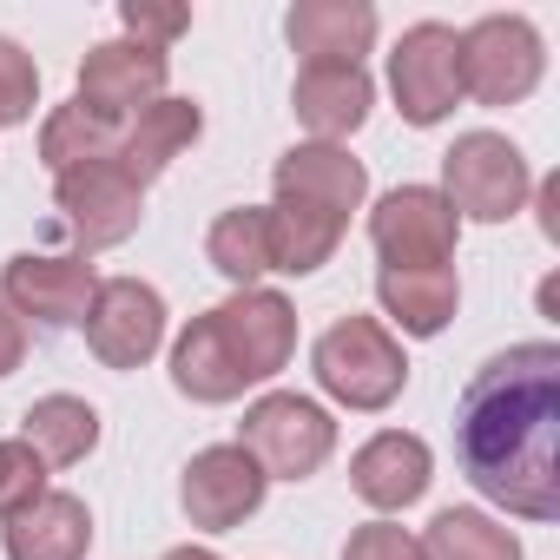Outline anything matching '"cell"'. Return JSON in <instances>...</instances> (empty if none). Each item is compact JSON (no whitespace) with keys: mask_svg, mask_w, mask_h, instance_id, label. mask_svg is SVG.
Listing matches in <instances>:
<instances>
[{"mask_svg":"<svg viewBox=\"0 0 560 560\" xmlns=\"http://www.w3.org/2000/svg\"><path fill=\"white\" fill-rule=\"evenodd\" d=\"M455 455L508 514H560V343H514L475 370L455 409Z\"/></svg>","mask_w":560,"mask_h":560,"instance_id":"cell-1","label":"cell"},{"mask_svg":"<svg viewBox=\"0 0 560 560\" xmlns=\"http://www.w3.org/2000/svg\"><path fill=\"white\" fill-rule=\"evenodd\" d=\"M317 383H324V396H337L343 409H363V416H376V409H389L396 396H402V383H409V357H402V343L376 324V317H343V324H330L324 337H317Z\"/></svg>","mask_w":560,"mask_h":560,"instance_id":"cell-2","label":"cell"},{"mask_svg":"<svg viewBox=\"0 0 560 560\" xmlns=\"http://www.w3.org/2000/svg\"><path fill=\"white\" fill-rule=\"evenodd\" d=\"M237 448L264 468V481H311L337 448V422L311 396H257L237 422Z\"/></svg>","mask_w":560,"mask_h":560,"instance_id":"cell-3","label":"cell"},{"mask_svg":"<svg viewBox=\"0 0 560 560\" xmlns=\"http://www.w3.org/2000/svg\"><path fill=\"white\" fill-rule=\"evenodd\" d=\"M534 191V172L521 159V145H508L501 132H462L442 152V198L455 205V218L468 211L475 224H508Z\"/></svg>","mask_w":560,"mask_h":560,"instance_id":"cell-4","label":"cell"},{"mask_svg":"<svg viewBox=\"0 0 560 560\" xmlns=\"http://www.w3.org/2000/svg\"><path fill=\"white\" fill-rule=\"evenodd\" d=\"M455 67H462V93H475L481 106H514L540 86L547 73V47L534 34V21L521 14H488L455 40Z\"/></svg>","mask_w":560,"mask_h":560,"instance_id":"cell-5","label":"cell"},{"mask_svg":"<svg viewBox=\"0 0 560 560\" xmlns=\"http://www.w3.org/2000/svg\"><path fill=\"white\" fill-rule=\"evenodd\" d=\"M455 237H462V218L429 185H396L370 211V244H376L383 270H448Z\"/></svg>","mask_w":560,"mask_h":560,"instance_id":"cell-6","label":"cell"},{"mask_svg":"<svg viewBox=\"0 0 560 560\" xmlns=\"http://www.w3.org/2000/svg\"><path fill=\"white\" fill-rule=\"evenodd\" d=\"M455 27L442 21H422L396 40L389 54V86H396V113L409 126H442L462 100V67H455Z\"/></svg>","mask_w":560,"mask_h":560,"instance_id":"cell-7","label":"cell"},{"mask_svg":"<svg viewBox=\"0 0 560 560\" xmlns=\"http://www.w3.org/2000/svg\"><path fill=\"white\" fill-rule=\"evenodd\" d=\"M86 343L106 370H139L165 343V298L139 277H106L86 304Z\"/></svg>","mask_w":560,"mask_h":560,"instance_id":"cell-8","label":"cell"},{"mask_svg":"<svg viewBox=\"0 0 560 560\" xmlns=\"http://www.w3.org/2000/svg\"><path fill=\"white\" fill-rule=\"evenodd\" d=\"M100 291V277L86 257H8V270H0V304H8L14 317H34L47 330H73L86 324V304Z\"/></svg>","mask_w":560,"mask_h":560,"instance_id":"cell-9","label":"cell"},{"mask_svg":"<svg viewBox=\"0 0 560 560\" xmlns=\"http://www.w3.org/2000/svg\"><path fill=\"white\" fill-rule=\"evenodd\" d=\"M264 468L237 448V442H218V448H198L191 455V468H185V481H178V501H185V514H191V527H205V534H231V527H244L257 508H264Z\"/></svg>","mask_w":560,"mask_h":560,"instance_id":"cell-10","label":"cell"},{"mask_svg":"<svg viewBox=\"0 0 560 560\" xmlns=\"http://www.w3.org/2000/svg\"><path fill=\"white\" fill-rule=\"evenodd\" d=\"M54 198H60V218L67 231L86 244V250H106V244H126L145 218V191L119 172V165H80V172H60L54 178Z\"/></svg>","mask_w":560,"mask_h":560,"instance_id":"cell-11","label":"cell"},{"mask_svg":"<svg viewBox=\"0 0 560 560\" xmlns=\"http://www.w3.org/2000/svg\"><path fill=\"white\" fill-rule=\"evenodd\" d=\"M165 73H172V60L159 54V47H139V40H106V47H93L86 54V67H80V106L86 113H100V119H139L152 100H165Z\"/></svg>","mask_w":560,"mask_h":560,"instance_id":"cell-12","label":"cell"},{"mask_svg":"<svg viewBox=\"0 0 560 560\" xmlns=\"http://www.w3.org/2000/svg\"><path fill=\"white\" fill-rule=\"evenodd\" d=\"M211 324H218V337H224V350H231L244 383L277 376L291 363V350H298V311L277 291H237L231 304L211 311Z\"/></svg>","mask_w":560,"mask_h":560,"instance_id":"cell-13","label":"cell"},{"mask_svg":"<svg viewBox=\"0 0 560 560\" xmlns=\"http://www.w3.org/2000/svg\"><path fill=\"white\" fill-rule=\"evenodd\" d=\"M277 198L291 205H311L337 224H350V211L370 198V172L343 152V145H291L284 159H277Z\"/></svg>","mask_w":560,"mask_h":560,"instance_id":"cell-14","label":"cell"},{"mask_svg":"<svg viewBox=\"0 0 560 560\" xmlns=\"http://www.w3.org/2000/svg\"><path fill=\"white\" fill-rule=\"evenodd\" d=\"M284 34L304 67H363V54L376 47V8L370 0H298L284 14Z\"/></svg>","mask_w":560,"mask_h":560,"instance_id":"cell-15","label":"cell"},{"mask_svg":"<svg viewBox=\"0 0 560 560\" xmlns=\"http://www.w3.org/2000/svg\"><path fill=\"white\" fill-rule=\"evenodd\" d=\"M429 442L422 435H402V429H383V435H370L363 448H357V462H350V488L370 501V508H383V514H396V508H409V501H422L429 494Z\"/></svg>","mask_w":560,"mask_h":560,"instance_id":"cell-16","label":"cell"},{"mask_svg":"<svg viewBox=\"0 0 560 560\" xmlns=\"http://www.w3.org/2000/svg\"><path fill=\"white\" fill-rule=\"evenodd\" d=\"M198 132H205V113H198L191 100H152L139 119H126V139H119V159H113V165L145 191Z\"/></svg>","mask_w":560,"mask_h":560,"instance_id":"cell-17","label":"cell"},{"mask_svg":"<svg viewBox=\"0 0 560 560\" xmlns=\"http://www.w3.org/2000/svg\"><path fill=\"white\" fill-rule=\"evenodd\" d=\"M93 514L80 494H40L34 508L8 514V560H86Z\"/></svg>","mask_w":560,"mask_h":560,"instance_id":"cell-18","label":"cell"},{"mask_svg":"<svg viewBox=\"0 0 560 560\" xmlns=\"http://www.w3.org/2000/svg\"><path fill=\"white\" fill-rule=\"evenodd\" d=\"M370 106H376V86H370L363 67H304V73H298V119H304L324 145L350 139V132L370 119Z\"/></svg>","mask_w":560,"mask_h":560,"instance_id":"cell-19","label":"cell"},{"mask_svg":"<svg viewBox=\"0 0 560 560\" xmlns=\"http://www.w3.org/2000/svg\"><path fill=\"white\" fill-rule=\"evenodd\" d=\"M264 244H270V270H284V277H311L337 257L343 244V224L311 211V205H291V198H277L264 211Z\"/></svg>","mask_w":560,"mask_h":560,"instance_id":"cell-20","label":"cell"},{"mask_svg":"<svg viewBox=\"0 0 560 560\" xmlns=\"http://www.w3.org/2000/svg\"><path fill=\"white\" fill-rule=\"evenodd\" d=\"M376 298L402 324V337H442L455 324L462 284H455V270H383L376 277Z\"/></svg>","mask_w":560,"mask_h":560,"instance_id":"cell-21","label":"cell"},{"mask_svg":"<svg viewBox=\"0 0 560 560\" xmlns=\"http://www.w3.org/2000/svg\"><path fill=\"white\" fill-rule=\"evenodd\" d=\"M172 383H178V396H191V402H231V396H244V376H237V363H231V350H224L211 311L191 317L185 337L172 343Z\"/></svg>","mask_w":560,"mask_h":560,"instance_id":"cell-22","label":"cell"},{"mask_svg":"<svg viewBox=\"0 0 560 560\" xmlns=\"http://www.w3.org/2000/svg\"><path fill=\"white\" fill-rule=\"evenodd\" d=\"M119 139H126L119 119H100V113H86L73 100V106H54V119L40 126V159L60 178V172H80V165H113L119 159Z\"/></svg>","mask_w":560,"mask_h":560,"instance_id":"cell-23","label":"cell"},{"mask_svg":"<svg viewBox=\"0 0 560 560\" xmlns=\"http://www.w3.org/2000/svg\"><path fill=\"white\" fill-rule=\"evenodd\" d=\"M27 448L40 455V462H54V468H73V462H86L93 448H100V416H93V402H80V396H40L27 416Z\"/></svg>","mask_w":560,"mask_h":560,"instance_id":"cell-24","label":"cell"},{"mask_svg":"<svg viewBox=\"0 0 560 560\" xmlns=\"http://www.w3.org/2000/svg\"><path fill=\"white\" fill-rule=\"evenodd\" d=\"M422 560H521V540L501 521H488L481 508H442L429 521Z\"/></svg>","mask_w":560,"mask_h":560,"instance_id":"cell-25","label":"cell"},{"mask_svg":"<svg viewBox=\"0 0 560 560\" xmlns=\"http://www.w3.org/2000/svg\"><path fill=\"white\" fill-rule=\"evenodd\" d=\"M205 257H211V270H218V277H231L237 291H257V277L270 270L264 211H257V205H237V211H224V218L211 224V237H205Z\"/></svg>","mask_w":560,"mask_h":560,"instance_id":"cell-26","label":"cell"},{"mask_svg":"<svg viewBox=\"0 0 560 560\" xmlns=\"http://www.w3.org/2000/svg\"><path fill=\"white\" fill-rule=\"evenodd\" d=\"M47 494V462L27 442H0V514H21Z\"/></svg>","mask_w":560,"mask_h":560,"instance_id":"cell-27","label":"cell"},{"mask_svg":"<svg viewBox=\"0 0 560 560\" xmlns=\"http://www.w3.org/2000/svg\"><path fill=\"white\" fill-rule=\"evenodd\" d=\"M34 100H40V67L14 40H0V126H27Z\"/></svg>","mask_w":560,"mask_h":560,"instance_id":"cell-28","label":"cell"},{"mask_svg":"<svg viewBox=\"0 0 560 560\" xmlns=\"http://www.w3.org/2000/svg\"><path fill=\"white\" fill-rule=\"evenodd\" d=\"M119 21H126V34L139 40V47H172L185 27H191V8H159V0H126L119 8Z\"/></svg>","mask_w":560,"mask_h":560,"instance_id":"cell-29","label":"cell"},{"mask_svg":"<svg viewBox=\"0 0 560 560\" xmlns=\"http://www.w3.org/2000/svg\"><path fill=\"white\" fill-rule=\"evenodd\" d=\"M343 560H422V540H416L409 527H389V521H370V527H357V534H350V547H343Z\"/></svg>","mask_w":560,"mask_h":560,"instance_id":"cell-30","label":"cell"},{"mask_svg":"<svg viewBox=\"0 0 560 560\" xmlns=\"http://www.w3.org/2000/svg\"><path fill=\"white\" fill-rule=\"evenodd\" d=\"M21 357H27V330H21V317L8 304H0V376H14Z\"/></svg>","mask_w":560,"mask_h":560,"instance_id":"cell-31","label":"cell"},{"mask_svg":"<svg viewBox=\"0 0 560 560\" xmlns=\"http://www.w3.org/2000/svg\"><path fill=\"white\" fill-rule=\"evenodd\" d=\"M540 231H547V237H560V178H547V185H540Z\"/></svg>","mask_w":560,"mask_h":560,"instance_id":"cell-32","label":"cell"},{"mask_svg":"<svg viewBox=\"0 0 560 560\" xmlns=\"http://www.w3.org/2000/svg\"><path fill=\"white\" fill-rule=\"evenodd\" d=\"M165 560H218V553H211V547H172Z\"/></svg>","mask_w":560,"mask_h":560,"instance_id":"cell-33","label":"cell"}]
</instances>
